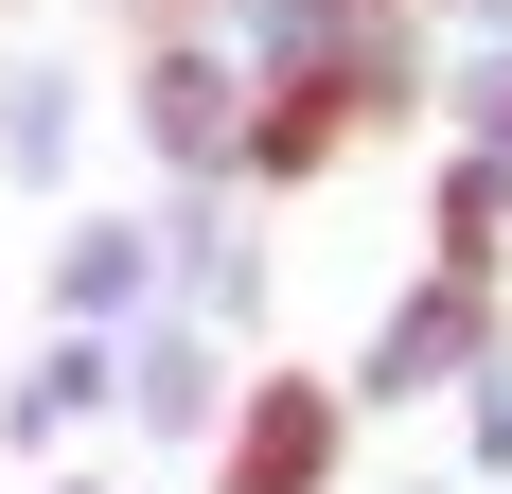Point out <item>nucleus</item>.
<instances>
[{
    "instance_id": "nucleus-1",
    "label": "nucleus",
    "mask_w": 512,
    "mask_h": 494,
    "mask_svg": "<svg viewBox=\"0 0 512 494\" xmlns=\"http://www.w3.org/2000/svg\"><path fill=\"white\" fill-rule=\"evenodd\" d=\"M142 124H159L177 177H230V159H248V71H230L212 18H159L142 36Z\"/></svg>"
},
{
    "instance_id": "nucleus-2",
    "label": "nucleus",
    "mask_w": 512,
    "mask_h": 494,
    "mask_svg": "<svg viewBox=\"0 0 512 494\" xmlns=\"http://www.w3.org/2000/svg\"><path fill=\"white\" fill-rule=\"evenodd\" d=\"M460 353H477V265L442 247V283H424L407 318H389V353H371V389H424V371H460Z\"/></svg>"
},
{
    "instance_id": "nucleus-3",
    "label": "nucleus",
    "mask_w": 512,
    "mask_h": 494,
    "mask_svg": "<svg viewBox=\"0 0 512 494\" xmlns=\"http://www.w3.org/2000/svg\"><path fill=\"white\" fill-rule=\"evenodd\" d=\"M318 459H336V406H318V389H283V406H248L230 494H318Z\"/></svg>"
},
{
    "instance_id": "nucleus-4",
    "label": "nucleus",
    "mask_w": 512,
    "mask_h": 494,
    "mask_svg": "<svg viewBox=\"0 0 512 494\" xmlns=\"http://www.w3.org/2000/svg\"><path fill=\"white\" fill-rule=\"evenodd\" d=\"M0 124H18V142H0L18 177H53V159H71V89H53V71H18V89H0Z\"/></svg>"
},
{
    "instance_id": "nucleus-5",
    "label": "nucleus",
    "mask_w": 512,
    "mask_h": 494,
    "mask_svg": "<svg viewBox=\"0 0 512 494\" xmlns=\"http://www.w3.org/2000/svg\"><path fill=\"white\" fill-rule=\"evenodd\" d=\"M53 283H71V318H89V300H124V283H142V230H71V265H53Z\"/></svg>"
},
{
    "instance_id": "nucleus-6",
    "label": "nucleus",
    "mask_w": 512,
    "mask_h": 494,
    "mask_svg": "<svg viewBox=\"0 0 512 494\" xmlns=\"http://www.w3.org/2000/svg\"><path fill=\"white\" fill-rule=\"evenodd\" d=\"M159 18H212V0H142V36H159Z\"/></svg>"
}]
</instances>
